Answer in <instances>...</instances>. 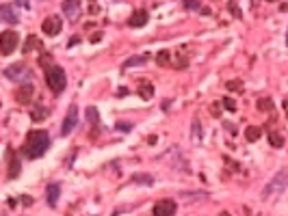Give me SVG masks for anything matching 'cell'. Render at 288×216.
Segmentation results:
<instances>
[{
    "label": "cell",
    "mask_w": 288,
    "mask_h": 216,
    "mask_svg": "<svg viewBox=\"0 0 288 216\" xmlns=\"http://www.w3.org/2000/svg\"><path fill=\"white\" fill-rule=\"evenodd\" d=\"M48 147H50V136H48V132L46 130H33L26 136L22 154L26 156V158L35 160V158H42V156L48 152Z\"/></svg>",
    "instance_id": "obj_1"
},
{
    "label": "cell",
    "mask_w": 288,
    "mask_h": 216,
    "mask_svg": "<svg viewBox=\"0 0 288 216\" xmlns=\"http://www.w3.org/2000/svg\"><path fill=\"white\" fill-rule=\"evenodd\" d=\"M288 188V171H280V173H275L271 182H269L264 186V190H262V199L264 201H271L273 197H280V195Z\"/></svg>",
    "instance_id": "obj_2"
},
{
    "label": "cell",
    "mask_w": 288,
    "mask_h": 216,
    "mask_svg": "<svg viewBox=\"0 0 288 216\" xmlns=\"http://www.w3.org/2000/svg\"><path fill=\"white\" fill-rule=\"evenodd\" d=\"M46 84L50 87L52 93H63L65 91V84H67V78H65V72L61 70V67H50V70L46 72Z\"/></svg>",
    "instance_id": "obj_3"
},
{
    "label": "cell",
    "mask_w": 288,
    "mask_h": 216,
    "mask_svg": "<svg viewBox=\"0 0 288 216\" xmlns=\"http://www.w3.org/2000/svg\"><path fill=\"white\" fill-rule=\"evenodd\" d=\"M5 76L13 82H28L33 78L31 67H26L24 63H15V65H9L5 70Z\"/></svg>",
    "instance_id": "obj_4"
},
{
    "label": "cell",
    "mask_w": 288,
    "mask_h": 216,
    "mask_svg": "<svg viewBox=\"0 0 288 216\" xmlns=\"http://www.w3.org/2000/svg\"><path fill=\"white\" fill-rule=\"evenodd\" d=\"M17 41H20L17 33H13V31H3L0 33V52H3V56L11 54L17 48Z\"/></svg>",
    "instance_id": "obj_5"
},
{
    "label": "cell",
    "mask_w": 288,
    "mask_h": 216,
    "mask_svg": "<svg viewBox=\"0 0 288 216\" xmlns=\"http://www.w3.org/2000/svg\"><path fill=\"white\" fill-rule=\"evenodd\" d=\"M61 28H63V22H61V17H59V15H50V17H46L44 22H42V31H44L48 37L59 35V33H61Z\"/></svg>",
    "instance_id": "obj_6"
},
{
    "label": "cell",
    "mask_w": 288,
    "mask_h": 216,
    "mask_svg": "<svg viewBox=\"0 0 288 216\" xmlns=\"http://www.w3.org/2000/svg\"><path fill=\"white\" fill-rule=\"evenodd\" d=\"M63 15L70 22H78L80 19V0H65L63 3Z\"/></svg>",
    "instance_id": "obj_7"
},
{
    "label": "cell",
    "mask_w": 288,
    "mask_h": 216,
    "mask_svg": "<svg viewBox=\"0 0 288 216\" xmlns=\"http://www.w3.org/2000/svg\"><path fill=\"white\" fill-rule=\"evenodd\" d=\"M0 19L7 24H20V13H17V9L13 5H3L0 7Z\"/></svg>",
    "instance_id": "obj_8"
},
{
    "label": "cell",
    "mask_w": 288,
    "mask_h": 216,
    "mask_svg": "<svg viewBox=\"0 0 288 216\" xmlns=\"http://www.w3.org/2000/svg\"><path fill=\"white\" fill-rule=\"evenodd\" d=\"M76 123H78V111H76V106H70V113L65 115V119H63V127H61V134L63 136H67L70 134L74 127H76Z\"/></svg>",
    "instance_id": "obj_9"
},
{
    "label": "cell",
    "mask_w": 288,
    "mask_h": 216,
    "mask_svg": "<svg viewBox=\"0 0 288 216\" xmlns=\"http://www.w3.org/2000/svg\"><path fill=\"white\" fill-rule=\"evenodd\" d=\"M152 212H154V216H174L176 214V203H174V199H162L154 205Z\"/></svg>",
    "instance_id": "obj_10"
},
{
    "label": "cell",
    "mask_w": 288,
    "mask_h": 216,
    "mask_svg": "<svg viewBox=\"0 0 288 216\" xmlns=\"http://www.w3.org/2000/svg\"><path fill=\"white\" fill-rule=\"evenodd\" d=\"M7 158H9V169H7V175H9V180H15L22 166H20V160H17V156L13 154L11 147L7 149Z\"/></svg>",
    "instance_id": "obj_11"
},
{
    "label": "cell",
    "mask_w": 288,
    "mask_h": 216,
    "mask_svg": "<svg viewBox=\"0 0 288 216\" xmlns=\"http://www.w3.org/2000/svg\"><path fill=\"white\" fill-rule=\"evenodd\" d=\"M33 95H35V87H33V84H24V87H20V89H17L15 100H17V104H31Z\"/></svg>",
    "instance_id": "obj_12"
},
{
    "label": "cell",
    "mask_w": 288,
    "mask_h": 216,
    "mask_svg": "<svg viewBox=\"0 0 288 216\" xmlns=\"http://www.w3.org/2000/svg\"><path fill=\"white\" fill-rule=\"evenodd\" d=\"M148 24V11H134L132 15H130V19H128V26L130 28H141V26H146Z\"/></svg>",
    "instance_id": "obj_13"
},
{
    "label": "cell",
    "mask_w": 288,
    "mask_h": 216,
    "mask_svg": "<svg viewBox=\"0 0 288 216\" xmlns=\"http://www.w3.org/2000/svg\"><path fill=\"white\" fill-rule=\"evenodd\" d=\"M59 192H61V186L59 184H50L48 186V190H46V195H48V205H54L59 203Z\"/></svg>",
    "instance_id": "obj_14"
},
{
    "label": "cell",
    "mask_w": 288,
    "mask_h": 216,
    "mask_svg": "<svg viewBox=\"0 0 288 216\" xmlns=\"http://www.w3.org/2000/svg\"><path fill=\"white\" fill-rule=\"evenodd\" d=\"M262 136V127L260 125H249L247 130H245V139L249 141V143H256L258 139Z\"/></svg>",
    "instance_id": "obj_15"
},
{
    "label": "cell",
    "mask_w": 288,
    "mask_h": 216,
    "mask_svg": "<svg viewBox=\"0 0 288 216\" xmlns=\"http://www.w3.org/2000/svg\"><path fill=\"white\" fill-rule=\"evenodd\" d=\"M31 50H42V41H39V39H37L35 35L26 37V44H24V48H22V52H24V54H28Z\"/></svg>",
    "instance_id": "obj_16"
},
{
    "label": "cell",
    "mask_w": 288,
    "mask_h": 216,
    "mask_svg": "<svg viewBox=\"0 0 288 216\" xmlns=\"http://www.w3.org/2000/svg\"><path fill=\"white\" fill-rule=\"evenodd\" d=\"M139 95L143 97V100H152V97H154V87L146 80L139 82Z\"/></svg>",
    "instance_id": "obj_17"
},
{
    "label": "cell",
    "mask_w": 288,
    "mask_h": 216,
    "mask_svg": "<svg viewBox=\"0 0 288 216\" xmlns=\"http://www.w3.org/2000/svg\"><path fill=\"white\" fill-rule=\"evenodd\" d=\"M48 113H50V111H48L46 106H35L31 111V119L33 121H42V119H46V117H48Z\"/></svg>",
    "instance_id": "obj_18"
},
{
    "label": "cell",
    "mask_w": 288,
    "mask_h": 216,
    "mask_svg": "<svg viewBox=\"0 0 288 216\" xmlns=\"http://www.w3.org/2000/svg\"><path fill=\"white\" fill-rule=\"evenodd\" d=\"M156 63H158L160 67H167V65L174 63V56H171L167 50H160V52L156 54Z\"/></svg>",
    "instance_id": "obj_19"
},
{
    "label": "cell",
    "mask_w": 288,
    "mask_h": 216,
    "mask_svg": "<svg viewBox=\"0 0 288 216\" xmlns=\"http://www.w3.org/2000/svg\"><path fill=\"white\" fill-rule=\"evenodd\" d=\"M146 63H148V54L132 56V58H128V61L124 63V70H128V67H134V65H146Z\"/></svg>",
    "instance_id": "obj_20"
},
{
    "label": "cell",
    "mask_w": 288,
    "mask_h": 216,
    "mask_svg": "<svg viewBox=\"0 0 288 216\" xmlns=\"http://www.w3.org/2000/svg\"><path fill=\"white\" fill-rule=\"evenodd\" d=\"M87 121H89L91 125H98V123H100L98 108H93V106H89V108H87Z\"/></svg>",
    "instance_id": "obj_21"
},
{
    "label": "cell",
    "mask_w": 288,
    "mask_h": 216,
    "mask_svg": "<svg viewBox=\"0 0 288 216\" xmlns=\"http://www.w3.org/2000/svg\"><path fill=\"white\" fill-rule=\"evenodd\" d=\"M256 106H258V111H264V113L273 111V102L269 100V97H262V100H258V102H256Z\"/></svg>",
    "instance_id": "obj_22"
},
{
    "label": "cell",
    "mask_w": 288,
    "mask_h": 216,
    "mask_svg": "<svg viewBox=\"0 0 288 216\" xmlns=\"http://www.w3.org/2000/svg\"><path fill=\"white\" fill-rule=\"evenodd\" d=\"M225 89L234 91V93H243V82L241 80H230V82H225Z\"/></svg>",
    "instance_id": "obj_23"
},
{
    "label": "cell",
    "mask_w": 288,
    "mask_h": 216,
    "mask_svg": "<svg viewBox=\"0 0 288 216\" xmlns=\"http://www.w3.org/2000/svg\"><path fill=\"white\" fill-rule=\"evenodd\" d=\"M191 132H193V143H199L201 141V125H199L197 119L193 121V125H191Z\"/></svg>",
    "instance_id": "obj_24"
},
{
    "label": "cell",
    "mask_w": 288,
    "mask_h": 216,
    "mask_svg": "<svg viewBox=\"0 0 288 216\" xmlns=\"http://www.w3.org/2000/svg\"><path fill=\"white\" fill-rule=\"evenodd\" d=\"M269 141H271L273 147H282V145H284L282 134H277V132H269Z\"/></svg>",
    "instance_id": "obj_25"
},
{
    "label": "cell",
    "mask_w": 288,
    "mask_h": 216,
    "mask_svg": "<svg viewBox=\"0 0 288 216\" xmlns=\"http://www.w3.org/2000/svg\"><path fill=\"white\" fill-rule=\"evenodd\" d=\"M184 7H187V9H193V11H201V13H208L206 9H201V7H199V3H197V0H184Z\"/></svg>",
    "instance_id": "obj_26"
},
{
    "label": "cell",
    "mask_w": 288,
    "mask_h": 216,
    "mask_svg": "<svg viewBox=\"0 0 288 216\" xmlns=\"http://www.w3.org/2000/svg\"><path fill=\"white\" fill-rule=\"evenodd\" d=\"M39 65H42V67H46V72H48L50 67H54V65H52V56H50V54H42Z\"/></svg>",
    "instance_id": "obj_27"
},
{
    "label": "cell",
    "mask_w": 288,
    "mask_h": 216,
    "mask_svg": "<svg viewBox=\"0 0 288 216\" xmlns=\"http://www.w3.org/2000/svg\"><path fill=\"white\" fill-rule=\"evenodd\" d=\"M221 106L225 108V111H230V113H234V111H236V104H234V100H230V97H225V100L221 102Z\"/></svg>",
    "instance_id": "obj_28"
},
{
    "label": "cell",
    "mask_w": 288,
    "mask_h": 216,
    "mask_svg": "<svg viewBox=\"0 0 288 216\" xmlns=\"http://www.w3.org/2000/svg\"><path fill=\"white\" fill-rule=\"evenodd\" d=\"M134 182H141V184H154V180L150 178V175H134Z\"/></svg>",
    "instance_id": "obj_29"
},
{
    "label": "cell",
    "mask_w": 288,
    "mask_h": 216,
    "mask_svg": "<svg viewBox=\"0 0 288 216\" xmlns=\"http://www.w3.org/2000/svg\"><path fill=\"white\" fill-rule=\"evenodd\" d=\"M228 7H230V11H232L236 17H243V13L241 11H238V9H236V3H228Z\"/></svg>",
    "instance_id": "obj_30"
},
{
    "label": "cell",
    "mask_w": 288,
    "mask_h": 216,
    "mask_svg": "<svg viewBox=\"0 0 288 216\" xmlns=\"http://www.w3.org/2000/svg\"><path fill=\"white\" fill-rule=\"evenodd\" d=\"M117 130H119V132H121V130H124V132H130L132 125H130V123H117Z\"/></svg>",
    "instance_id": "obj_31"
},
{
    "label": "cell",
    "mask_w": 288,
    "mask_h": 216,
    "mask_svg": "<svg viewBox=\"0 0 288 216\" xmlns=\"http://www.w3.org/2000/svg\"><path fill=\"white\" fill-rule=\"evenodd\" d=\"M17 5H20L22 9H31V0H15Z\"/></svg>",
    "instance_id": "obj_32"
},
{
    "label": "cell",
    "mask_w": 288,
    "mask_h": 216,
    "mask_svg": "<svg viewBox=\"0 0 288 216\" xmlns=\"http://www.w3.org/2000/svg\"><path fill=\"white\" fill-rule=\"evenodd\" d=\"M219 106H221L219 102H215L213 106H210V108H213V115H215V117H219V113H221V111H219Z\"/></svg>",
    "instance_id": "obj_33"
},
{
    "label": "cell",
    "mask_w": 288,
    "mask_h": 216,
    "mask_svg": "<svg viewBox=\"0 0 288 216\" xmlns=\"http://www.w3.org/2000/svg\"><path fill=\"white\" fill-rule=\"evenodd\" d=\"M89 5H91V13H98V5H95V0H89Z\"/></svg>",
    "instance_id": "obj_34"
},
{
    "label": "cell",
    "mask_w": 288,
    "mask_h": 216,
    "mask_svg": "<svg viewBox=\"0 0 288 216\" xmlns=\"http://www.w3.org/2000/svg\"><path fill=\"white\" fill-rule=\"evenodd\" d=\"M100 39H102V35H100V33H95V35L91 37V44H98V41H100Z\"/></svg>",
    "instance_id": "obj_35"
},
{
    "label": "cell",
    "mask_w": 288,
    "mask_h": 216,
    "mask_svg": "<svg viewBox=\"0 0 288 216\" xmlns=\"http://www.w3.org/2000/svg\"><path fill=\"white\" fill-rule=\"evenodd\" d=\"M117 95H119V97H124V95H128V89H124V87H121V89L117 91Z\"/></svg>",
    "instance_id": "obj_36"
},
{
    "label": "cell",
    "mask_w": 288,
    "mask_h": 216,
    "mask_svg": "<svg viewBox=\"0 0 288 216\" xmlns=\"http://www.w3.org/2000/svg\"><path fill=\"white\" fill-rule=\"evenodd\" d=\"M284 113H286V117H288V100H284Z\"/></svg>",
    "instance_id": "obj_37"
},
{
    "label": "cell",
    "mask_w": 288,
    "mask_h": 216,
    "mask_svg": "<svg viewBox=\"0 0 288 216\" xmlns=\"http://www.w3.org/2000/svg\"><path fill=\"white\" fill-rule=\"evenodd\" d=\"M286 46H288V33H286Z\"/></svg>",
    "instance_id": "obj_38"
},
{
    "label": "cell",
    "mask_w": 288,
    "mask_h": 216,
    "mask_svg": "<svg viewBox=\"0 0 288 216\" xmlns=\"http://www.w3.org/2000/svg\"><path fill=\"white\" fill-rule=\"evenodd\" d=\"M266 3H275V0H266Z\"/></svg>",
    "instance_id": "obj_39"
}]
</instances>
